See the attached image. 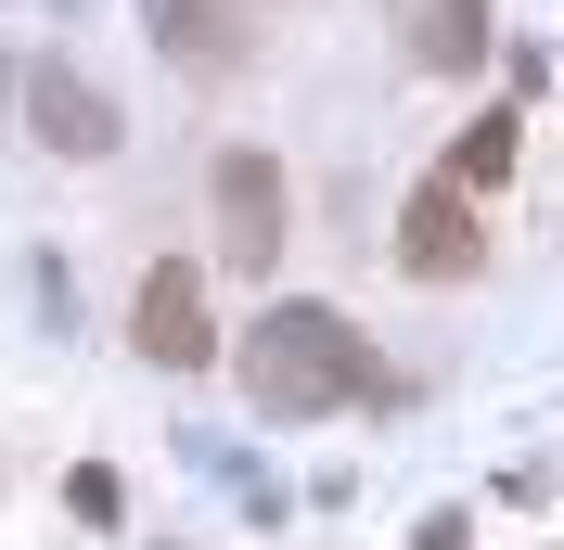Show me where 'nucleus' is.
I'll return each instance as SVG.
<instances>
[{"instance_id": "nucleus-8", "label": "nucleus", "mask_w": 564, "mask_h": 550, "mask_svg": "<svg viewBox=\"0 0 564 550\" xmlns=\"http://www.w3.org/2000/svg\"><path fill=\"white\" fill-rule=\"evenodd\" d=\"M513 141H527V129H513V103H488L475 129L449 141V167H436V179H449V193H500V179H513Z\"/></svg>"}, {"instance_id": "nucleus-7", "label": "nucleus", "mask_w": 564, "mask_h": 550, "mask_svg": "<svg viewBox=\"0 0 564 550\" xmlns=\"http://www.w3.org/2000/svg\"><path fill=\"white\" fill-rule=\"evenodd\" d=\"M488 38H500L488 0H423V13H411V52H423L436 77H475V65H488Z\"/></svg>"}, {"instance_id": "nucleus-3", "label": "nucleus", "mask_w": 564, "mask_h": 550, "mask_svg": "<svg viewBox=\"0 0 564 550\" xmlns=\"http://www.w3.org/2000/svg\"><path fill=\"white\" fill-rule=\"evenodd\" d=\"M129 345L154 359V372H206V359H218L206 282L180 270V256H154V270H141V295H129Z\"/></svg>"}, {"instance_id": "nucleus-4", "label": "nucleus", "mask_w": 564, "mask_h": 550, "mask_svg": "<svg viewBox=\"0 0 564 550\" xmlns=\"http://www.w3.org/2000/svg\"><path fill=\"white\" fill-rule=\"evenodd\" d=\"M475 256H488V231H475V193L423 179L411 218H398V270H423V282H475Z\"/></svg>"}, {"instance_id": "nucleus-5", "label": "nucleus", "mask_w": 564, "mask_h": 550, "mask_svg": "<svg viewBox=\"0 0 564 550\" xmlns=\"http://www.w3.org/2000/svg\"><path fill=\"white\" fill-rule=\"evenodd\" d=\"M26 129L52 141V154H77V167H90V154H116V129H129V116H116L77 65H26Z\"/></svg>"}, {"instance_id": "nucleus-6", "label": "nucleus", "mask_w": 564, "mask_h": 550, "mask_svg": "<svg viewBox=\"0 0 564 550\" xmlns=\"http://www.w3.org/2000/svg\"><path fill=\"white\" fill-rule=\"evenodd\" d=\"M141 26H154V52H180V65H206V77H231L257 52L245 0H141Z\"/></svg>"}, {"instance_id": "nucleus-1", "label": "nucleus", "mask_w": 564, "mask_h": 550, "mask_svg": "<svg viewBox=\"0 0 564 550\" xmlns=\"http://www.w3.org/2000/svg\"><path fill=\"white\" fill-rule=\"evenodd\" d=\"M231 372L270 422H321V410H359V397H386L372 372V333L347 308H257L245 345H231Z\"/></svg>"}, {"instance_id": "nucleus-2", "label": "nucleus", "mask_w": 564, "mask_h": 550, "mask_svg": "<svg viewBox=\"0 0 564 550\" xmlns=\"http://www.w3.org/2000/svg\"><path fill=\"white\" fill-rule=\"evenodd\" d=\"M206 206H218V256L245 282H270V256H282V167L257 154V141H231L206 167Z\"/></svg>"}]
</instances>
